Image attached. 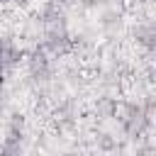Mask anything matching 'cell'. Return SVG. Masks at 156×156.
<instances>
[{
	"label": "cell",
	"instance_id": "1",
	"mask_svg": "<svg viewBox=\"0 0 156 156\" xmlns=\"http://www.w3.org/2000/svg\"><path fill=\"white\" fill-rule=\"evenodd\" d=\"M134 39L146 49H156V24H151V22L136 24L134 27Z\"/></svg>",
	"mask_w": 156,
	"mask_h": 156
},
{
	"label": "cell",
	"instance_id": "2",
	"mask_svg": "<svg viewBox=\"0 0 156 156\" xmlns=\"http://www.w3.org/2000/svg\"><path fill=\"white\" fill-rule=\"evenodd\" d=\"M98 149H102V151H112V149H115V139H112L110 134H102V136L98 139Z\"/></svg>",
	"mask_w": 156,
	"mask_h": 156
},
{
	"label": "cell",
	"instance_id": "3",
	"mask_svg": "<svg viewBox=\"0 0 156 156\" xmlns=\"http://www.w3.org/2000/svg\"><path fill=\"white\" fill-rule=\"evenodd\" d=\"M83 5L85 7H93V5H98V0H83Z\"/></svg>",
	"mask_w": 156,
	"mask_h": 156
}]
</instances>
